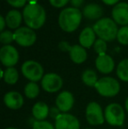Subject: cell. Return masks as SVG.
<instances>
[{"label": "cell", "instance_id": "4fadbf2b", "mask_svg": "<svg viewBox=\"0 0 128 129\" xmlns=\"http://www.w3.org/2000/svg\"><path fill=\"white\" fill-rule=\"evenodd\" d=\"M112 19L117 24L121 26L128 25V4L125 2L117 4L114 5L111 12Z\"/></svg>", "mask_w": 128, "mask_h": 129}, {"label": "cell", "instance_id": "cb8c5ba5", "mask_svg": "<svg viewBox=\"0 0 128 129\" xmlns=\"http://www.w3.org/2000/svg\"><path fill=\"white\" fill-rule=\"evenodd\" d=\"M117 76L121 81L128 82V58L124 59L117 67Z\"/></svg>", "mask_w": 128, "mask_h": 129}, {"label": "cell", "instance_id": "8fae6325", "mask_svg": "<svg viewBox=\"0 0 128 129\" xmlns=\"http://www.w3.org/2000/svg\"><path fill=\"white\" fill-rule=\"evenodd\" d=\"M55 129H80V122L75 116L62 113L55 121Z\"/></svg>", "mask_w": 128, "mask_h": 129}, {"label": "cell", "instance_id": "9a60e30c", "mask_svg": "<svg viewBox=\"0 0 128 129\" xmlns=\"http://www.w3.org/2000/svg\"><path fill=\"white\" fill-rule=\"evenodd\" d=\"M4 103L11 110H19L24 105V98L18 91H9L4 96Z\"/></svg>", "mask_w": 128, "mask_h": 129}, {"label": "cell", "instance_id": "5b68a950", "mask_svg": "<svg viewBox=\"0 0 128 129\" xmlns=\"http://www.w3.org/2000/svg\"><path fill=\"white\" fill-rule=\"evenodd\" d=\"M105 121L113 126H121L125 122V113L124 108L117 103H111L105 107L104 110Z\"/></svg>", "mask_w": 128, "mask_h": 129}, {"label": "cell", "instance_id": "5bb4252c", "mask_svg": "<svg viewBox=\"0 0 128 129\" xmlns=\"http://www.w3.org/2000/svg\"><path fill=\"white\" fill-rule=\"evenodd\" d=\"M95 65L97 70L102 74H110L114 70L115 62L111 56L104 54L97 55Z\"/></svg>", "mask_w": 128, "mask_h": 129}, {"label": "cell", "instance_id": "3957f363", "mask_svg": "<svg viewBox=\"0 0 128 129\" xmlns=\"http://www.w3.org/2000/svg\"><path fill=\"white\" fill-rule=\"evenodd\" d=\"M93 30L99 39L104 41H112L117 39L118 28L117 23L110 18H103L94 24Z\"/></svg>", "mask_w": 128, "mask_h": 129}, {"label": "cell", "instance_id": "7c38bea8", "mask_svg": "<svg viewBox=\"0 0 128 129\" xmlns=\"http://www.w3.org/2000/svg\"><path fill=\"white\" fill-rule=\"evenodd\" d=\"M75 99L73 94L68 90H63L58 94L55 99V105L62 113H67L74 106Z\"/></svg>", "mask_w": 128, "mask_h": 129}, {"label": "cell", "instance_id": "6da1fadb", "mask_svg": "<svg viewBox=\"0 0 128 129\" xmlns=\"http://www.w3.org/2000/svg\"><path fill=\"white\" fill-rule=\"evenodd\" d=\"M23 19L32 29H39L46 21V12L39 4H28L23 10Z\"/></svg>", "mask_w": 128, "mask_h": 129}, {"label": "cell", "instance_id": "ac0fdd59", "mask_svg": "<svg viewBox=\"0 0 128 129\" xmlns=\"http://www.w3.org/2000/svg\"><path fill=\"white\" fill-rule=\"evenodd\" d=\"M82 15L88 19L96 20L100 19L103 15V8L97 4H89L85 5L82 10Z\"/></svg>", "mask_w": 128, "mask_h": 129}, {"label": "cell", "instance_id": "ffe728a7", "mask_svg": "<svg viewBox=\"0 0 128 129\" xmlns=\"http://www.w3.org/2000/svg\"><path fill=\"white\" fill-rule=\"evenodd\" d=\"M22 19L23 14H21V12L17 10L10 11L5 16V21H6L7 26L11 29H16V30L20 26Z\"/></svg>", "mask_w": 128, "mask_h": 129}, {"label": "cell", "instance_id": "f546056e", "mask_svg": "<svg viewBox=\"0 0 128 129\" xmlns=\"http://www.w3.org/2000/svg\"><path fill=\"white\" fill-rule=\"evenodd\" d=\"M68 2L69 0H49L51 5L55 8H62V7L65 6Z\"/></svg>", "mask_w": 128, "mask_h": 129}, {"label": "cell", "instance_id": "83f0119b", "mask_svg": "<svg viewBox=\"0 0 128 129\" xmlns=\"http://www.w3.org/2000/svg\"><path fill=\"white\" fill-rule=\"evenodd\" d=\"M32 129H55V126H53V125L50 122H48V121L36 120L32 123Z\"/></svg>", "mask_w": 128, "mask_h": 129}, {"label": "cell", "instance_id": "d4e9b609", "mask_svg": "<svg viewBox=\"0 0 128 129\" xmlns=\"http://www.w3.org/2000/svg\"><path fill=\"white\" fill-rule=\"evenodd\" d=\"M117 40L122 45H128V26H125L118 29Z\"/></svg>", "mask_w": 128, "mask_h": 129}, {"label": "cell", "instance_id": "8d00e7d4", "mask_svg": "<svg viewBox=\"0 0 128 129\" xmlns=\"http://www.w3.org/2000/svg\"><path fill=\"white\" fill-rule=\"evenodd\" d=\"M28 4H37L38 0H27Z\"/></svg>", "mask_w": 128, "mask_h": 129}, {"label": "cell", "instance_id": "9c48e42d", "mask_svg": "<svg viewBox=\"0 0 128 129\" xmlns=\"http://www.w3.org/2000/svg\"><path fill=\"white\" fill-rule=\"evenodd\" d=\"M63 80L56 73H48L44 75L41 80V86L45 91L55 93L62 88Z\"/></svg>", "mask_w": 128, "mask_h": 129}, {"label": "cell", "instance_id": "ba28073f", "mask_svg": "<svg viewBox=\"0 0 128 129\" xmlns=\"http://www.w3.org/2000/svg\"><path fill=\"white\" fill-rule=\"evenodd\" d=\"M37 36L33 29L22 26L14 32V41L21 47H30L35 43Z\"/></svg>", "mask_w": 128, "mask_h": 129}, {"label": "cell", "instance_id": "d6a6232c", "mask_svg": "<svg viewBox=\"0 0 128 129\" xmlns=\"http://www.w3.org/2000/svg\"><path fill=\"white\" fill-rule=\"evenodd\" d=\"M71 5H73V7L75 8H78L82 5V4L84 3V0H70Z\"/></svg>", "mask_w": 128, "mask_h": 129}, {"label": "cell", "instance_id": "4316f807", "mask_svg": "<svg viewBox=\"0 0 128 129\" xmlns=\"http://www.w3.org/2000/svg\"><path fill=\"white\" fill-rule=\"evenodd\" d=\"M14 41V33L11 31H4L0 34V41L5 45H9Z\"/></svg>", "mask_w": 128, "mask_h": 129}, {"label": "cell", "instance_id": "d590c367", "mask_svg": "<svg viewBox=\"0 0 128 129\" xmlns=\"http://www.w3.org/2000/svg\"><path fill=\"white\" fill-rule=\"evenodd\" d=\"M125 110H126L127 113H128V98L125 99Z\"/></svg>", "mask_w": 128, "mask_h": 129}, {"label": "cell", "instance_id": "e0dca14e", "mask_svg": "<svg viewBox=\"0 0 128 129\" xmlns=\"http://www.w3.org/2000/svg\"><path fill=\"white\" fill-rule=\"evenodd\" d=\"M50 108L45 102L39 101L35 103L32 108V114L33 118L38 121L45 120L49 115Z\"/></svg>", "mask_w": 128, "mask_h": 129}, {"label": "cell", "instance_id": "7402d4cb", "mask_svg": "<svg viewBox=\"0 0 128 129\" xmlns=\"http://www.w3.org/2000/svg\"><path fill=\"white\" fill-rule=\"evenodd\" d=\"M19 77V76L18 70L14 67H11V68H6V70H5L3 80L7 84L13 85L18 82Z\"/></svg>", "mask_w": 128, "mask_h": 129}, {"label": "cell", "instance_id": "f35d334b", "mask_svg": "<svg viewBox=\"0 0 128 129\" xmlns=\"http://www.w3.org/2000/svg\"><path fill=\"white\" fill-rule=\"evenodd\" d=\"M85 129H92V128H85Z\"/></svg>", "mask_w": 128, "mask_h": 129}, {"label": "cell", "instance_id": "52a82bcc", "mask_svg": "<svg viewBox=\"0 0 128 129\" xmlns=\"http://www.w3.org/2000/svg\"><path fill=\"white\" fill-rule=\"evenodd\" d=\"M85 117L88 123L91 126H100L105 121L104 112H103L101 105L97 102L88 104L85 110Z\"/></svg>", "mask_w": 128, "mask_h": 129}, {"label": "cell", "instance_id": "484cf974", "mask_svg": "<svg viewBox=\"0 0 128 129\" xmlns=\"http://www.w3.org/2000/svg\"><path fill=\"white\" fill-rule=\"evenodd\" d=\"M93 48H94L95 52L97 54H106V50H107V44H106V41H104L102 39H97L95 41L94 45H93Z\"/></svg>", "mask_w": 128, "mask_h": 129}, {"label": "cell", "instance_id": "4dcf8cb0", "mask_svg": "<svg viewBox=\"0 0 128 129\" xmlns=\"http://www.w3.org/2000/svg\"><path fill=\"white\" fill-rule=\"evenodd\" d=\"M62 112L60 111V109L58 108L57 106H53L50 108V112H49V115L51 116V118H53L54 119H56L59 116L62 114Z\"/></svg>", "mask_w": 128, "mask_h": 129}, {"label": "cell", "instance_id": "d6986e66", "mask_svg": "<svg viewBox=\"0 0 128 129\" xmlns=\"http://www.w3.org/2000/svg\"><path fill=\"white\" fill-rule=\"evenodd\" d=\"M69 57L73 62L81 64L87 59V52L85 48L81 45H74L71 47V49L69 51Z\"/></svg>", "mask_w": 128, "mask_h": 129}, {"label": "cell", "instance_id": "603a6c76", "mask_svg": "<svg viewBox=\"0 0 128 129\" xmlns=\"http://www.w3.org/2000/svg\"><path fill=\"white\" fill-rule=\"evenodd\" d=\"M24 93L27 99H36L39 94V85L34 82H30V83H26V85L24 88Z\"/></svg>", "mask_w": 128, "mask_h": 129}, {"label": "cell", "instance_id": "e575fe53", "mask_svg": "<svg viewBox=\"0 0 128 129\" xmlns=\"http://www.w3.org/2000/svg\"><path fill=\"white\" fill-rule=\"evenodd\" d=\"M0 23H1V26H0V31H1V32H4V29H5V25H6V21H5V18H4L3 16L0 17Z\"/></svg>", "mask_w": 128, "mask_h": 129}, {"label": "cell", "instance_id": "30bf717a", "mask_svg": "<svg viewBox=\"0 0 128 129\" xmlns=\"http://www.w3.org/2000/svg\"><path fill=\"white\" fill-rule=\"evenodd\" d=\"M19 55L18 50L12 45H5L0 49V60L6 68L14 67L19 61Z\"/></svg>", "mask_w": 128, "mask_h": 129}, {"label": "cell", "instance_id": "8992f818", "mask_svg": "<svg viewBox=\"0 0 128 129\" xmlns=\"http://www.w3.org/2000/svg\"><path fill=\"white\" fill-rule=\"evenodd\" d=\"M21 72L26 79L34 83L42 80L44 77V69L42 65L32 60L26 61L23 63L21 67Z\"/></svg>", "mask_w": 128, "mask_h": 129}, {"label": "cell", "instance_id": "836d02e7", "mask_svg": "<svg viewBox=\"0 0 128 129\" xmlns=\"http://www.w3.org/2000/svg\"><path fill=\"white\" fill-rule=\"evenodd\" d=\"M102 1L107 5H116L117 4H118L119 0H102Z\"/></svg>", "mask_w": 128, "mask_h": 129}, {"label": "cell", "instance_id": "f1b7e54d", "mask_svg": "<svg viewBox=\"0 0 128 129\" xmlns=\"http://www.w3.org/2000/svg\"><path fill=\"white\" fill-rule=\"evenodd\" d=\"M7 3L12 7H16V8H20L26 5L27 0H6Z\"/></svg>", "mask_w": 128, "mask_h": 129}, {"label": "cell", "instance_id": "44dd1931", "mask_svg": "<svg viewBox=\"0 0 128 129\" xmlns=\"http://www.w3.org/2000/svg\"><path fill=\"white\" fill-rule=\"evenodd\" d=\"M82 81L86 86L88 87H94L97 84V75L96 71L91 69H88V70H84L82 74Z\"/></svg>", "mask_w": 128, "mask_h": 129}, {"label": "cell", "instance_id": "7a4b0ae2", "mask_svg": "<svg viewBox=\"0 0 128 129\" xmlns=\"http://www.w3.org/2000/svg\"><path fill=\"white\" fill-rule=\"evenodd\" d=\"M82 12L78 8L68 7L61 12L58 22L61 28L67 33L75 31L80 26L82 21Z\"/></svg>", "mask_w": 128, "mask_h": 129}, {"label": "cell", "instance_id": "74e56055", "mask_svg": "<svg viewBox=\"0 0 128 129\" xmlns=\"http://www.w3.org/2000/svg\"><path fill=\"white\" fill-rule=\"evenodd\" d=\"M5 129H19V128H16V127H7Z\"/></svg>", "mask_w": 128, "mask_h": 129}, {"label": "cell", "instance_id": "1f68e13d", "mask_svg": "<svg viewBox=\"0 0 128 129\" xmlns=\"http://www.w3.org/2000/svg\"><path fill=\"white\" fill-rule=\"evenodd\" d=\"M71 47L69 44H68V42H67V41H61L60 43H59V48H60V50H62V51L63 52H68L69 53L70 49H71Z\"/></svg>", "mask_w": 128, "mask_h": 129}, {"label": "cell", "instance_id": "277c9868", "mask_svg": "<svg viewBox=\"0 0 128 129\" xmlns=\"http://www.w3.org/2000/svg\"><path fill=\"white\" fill-rule=\"evenodd\" d=\"M95 89L99 95L105 98H112L120 91L119 82L111 77H104L98 79Z\"/></svg>", "mask_w": 128, "mask_h": 129}, {"label": "cell", "instance_id": "2e32d148", "mask_svg": "<svg viewBox=\"0 0 128 129\" xmlns=\"http://www.w3.org/2000/svg\"><path fill=\"white\" fill-rule=\"evenodd\" d=\"M96 33L93 30V27L87 26L81 32L79 35V42L82 47L84 48H90L93 46L96 40Z\"/></svg>", "mask_w": 128, "mask_h": 129}]
</instances>
